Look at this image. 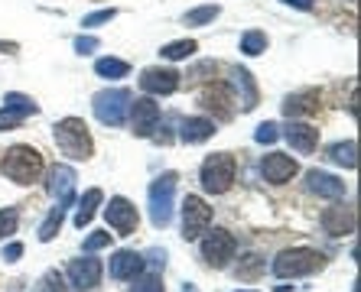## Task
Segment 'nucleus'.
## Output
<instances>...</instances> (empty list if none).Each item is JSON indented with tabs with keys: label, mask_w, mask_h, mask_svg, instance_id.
I'll return each instance as SVG.
<instances>
[{
	"label": "nucleus",
	"mask_w": 361,
	"mask_h": 292,
	"mask_svg": "<svg viewBox=\"0 0 361 292\" xmlns=\"http://www.w3.org/2000/svg\"><path fill=\"white\" fill-rule=\"evenodd\" d=\"M0 172L17 185H33L42 175V153L33 150V146L17 143V146H10V150L4 153V159H0Z\"/></svg>",
	"instance_id": "nucleus-1"
},
{
	"label": "nucleus",
	"mask_w": 361,
	"mask_h": 292,
	"mask_svg": "<svg viewBox=\"0 0 361 292\" xmlns=\"http://www.w3.org/2000/svg\"><path fill=\"white\" fill-rule=\"evenodd\" d=\"M52 130H56V146H59L68 159L82 163V159L92 156V134H88L85 120H78V117H66V120H59Z\"/></svg>",
	"instance_id": "nucleus-2"
},
{
	"label": "nucleus",
	"mask_w": 361,
	"mask_h": 292,
	"mask_svg": "<svg viewBox=\"0 0 361 292\" xmlns=\"http://www.w3.org/2000/svg\"><path fill=\"white\" fill-rule=\"evenodd\" d=\"M235 172H238L235 156L231 153H215V156H209L202 163L199 182L209 195H225L231 189V182H235Z\"/></svg>",
	"instance_id": "nucleus-3"
},
{
	"label": "nucleus",
	"mask_w": 361,
	"mask_h": 292,
	"mask_svg": "<svg viewBox=\"0 0 361 292\" xmlns=\"http://www.w3.org/2000/svg\"><path fill=\"white\" fill-rule=\"evenodd\" d=\"M322 253L310 250V247H293V250H283L277 260H274V276L280 279H300V276H310L322 267Z\"/></svg>",
	"instance_id": "nucleus-4"
},
{
	"label": "nucleus",
	"mask_w": 361,
	"mask_h": 292,
	"mask_svg": "<svg viewBox=\"0 0 361 292\" xmlns=\"http://www.w3.org/2000/svg\"><path fill=\"white\" fill-rule=\"evenodd\" d=\"M130 91L127 88H104L92 98L94 117H98L104 127H121L127 120V110H130Z\"/></svg>",
	"instance_id": "nucleus-5"
},
{
	"label": "nucleus",
	"mask_w": 361,
	"mask_h": 292,
	"mask_svg": "<svg viewBox=\"0 0 361 292\" xmlns=\"http://www.w3.org/2000/svg\"><path fill=\"white\" fill-rule=\"evenodd\" d=\"M176 172H163L160 179H153L147 201H150V221L153 227H166L173 221V195H176Z\"/></svg>",
	"instance_id": "nucleus-6"
},
{
	"label": "nucleus",
	"mask_w": 361,
	"mask_h": 292,
	"mask_svg": "<svg viewBox=\"0 0 361 292\" xmlns=\"http://www.w3.org/2000/svg\"><path fill=\"white\" fill-rule=\"evenodd\" d=\"M235 250H238V241L228 231H221V227L205 231V237H202V260L215 269L228 267V260L235 257Z\"/></svg>",
	"instance_id": "nucleus-7"
},
{
	"label": "nucleus",
	"mask_w": 361,
	"mask_h": 292,
	"mask_svg": "<svg viewBox=\"0 0 361 292\" xmlns=\"http://www.w3.org/2000/svg\"><path fill=\"white\" fill-rule=\"evenodd\" d=\"M212 224V208L199 195H185L183 201V237L185 241H199Z\"/></svg>",
	"instance_id": "nucleus-8"
},
{
	"label": "nucleus",
	"mask_w": 361,
	"mask_h": 292,
	"mask_svg": "<svg viewBox=\"0 0 361 292\" xmlns=\"http://www.w3.org/2000/svg\"><path fill=\"white\" fill-rule=\"evenodd\" d=\"M130 124H134V134L137 137H153L157 124H160V104L153 98H137L130 101Z\"/></svg>",
	"instance_id": "nucleus-9"
},
{
	"label": "nucleus",
	"mask_w": 361,
	"mask_h": 292,
	"mask_svg": "<svg viewBox=\"0 0 361 292\" xmlns=\"http://www.w3.org/2000/svg\"><path fill=\"white\" fill-rule=\"evenodd\" d=\"M104 217H108V224L118 231V237H130V234L137 231V208L124 195L111 198V205L104 208Z\"/></svg>",
	"instance_id": "nucleus-10"
},
{
	"label": "nucleus",
	"mask_w": 361,
	"mask_h": 292,
	"mask_svg": "<svg viewBox=\"0 0 361 292\" xmlns=\"http://www.w3.org/2000/svg\"><path fill=\"white\" fill-rule=\"evenodd\" d=\"M296 159L293 156H286V153H267V156L261 159V175L267 179V182H274V185H283V182H290L296 175Z\"/></svg>",
	"instance_id": "nucleus-11"
},
{
	"label": "nucleus",
	"mask_w": 361,
	"mask_h": 292,
	"mask_svg": "<svg viewBox=\"0 0 361 292\" xmlns=\"http://www.w3.org/2000/svg\"><path fill=\"white\" fill-rule=\"evenodd\" d=\"M98 279H101V263L94 257H82V260H72V263H68V283L75 286L78 292L94 289Z\"/></svg>",
	"instance_id": "nucleus-12"
},
{
	"label": "nucleus",
	"mask_w": 361,
	"mask_h": 292,
	"mask_svg": "<svg viewBox=\"0 0 361 292\" xmlns=\"http://www.w3.org/2000/svg\"><path fill=\"white\" fill-rule=\"evenodd\" d=\"M286 143L293 146L296 153H302V156H310V153H316V146H319V130L310 124H300V120H290L283 130Z\"/></svg>",
	"instance_id": "nucleus-13"
},
{
	"label": "nucleus",
	"mask_w": 361,
	"mask_h": 292,
	"mask_svg": "<svg viewBox=\"0 0 361 292\" xmlns=\"http://www.w3.org/2000/svg\"><path fill=\"white\" fill-rule=\"evenodd\" d=\"M140 88L147 94H173L179 88V72H173V68H147L140 75Z\"/></svg>",
	"instance_id": "nucleus-14"
},
{
	"label": "nucleus",
	"mask_w": 361,
	"mask_h": 292,
	"mask_svg": "<svg viewBox=\"0 0 361 292\" xmlns=\"http://www.w3.org/2000/svg\"><path fill=\"white\" fill-rule=\"evenodd\" d=\"M306 185H310V192H316L319 198L338 201L345 195V182H342V179H338V175H332V172H319V169H312V172L306 175Z\"/></svg>",
	"instance_id": "nucleus-15"
},
{
	"label": "nucleus",
	"mask_w": 361,
	"mask_h": 292,
	"mask_svg": "<svg viewBox=\"0 0 361 292\" xmlns=\"http://www.w3.org/2000/svg\"><path fill=\"white\" fill-rule=\"evenodd\" d=\"M322 227H326L329 237H345V234L355 231V211L345 208V205H332L322 215Z\"/></svg>",
	"instance_id": "nucleus-16"
},
{
	"label": "nucleus",
	"mask_w": 361,
	"mask_h": 292,
	"mask_svg": "<svg viewBox=\"0 0 361 292\" xmlns=\"http://www.w3.org/2000/svg\"><path fill=\"white\" fill-rule=\"evenodd\" d=\"M140 273H143V253L118 250L111 257V276H114V279H137Z\"/></svg>",
	"instance_id": "nucleus-17"
},
{
	"label": "nucleus",
	"mask_w": 361,
	"mask_h": 292,
	"mask_svg": "<svg viewBox=\"0 0 361 292\" xmlns=\"http://www.w3.org/2000/svg\"><path fill=\"white\" fill-rule=\"evenodd\" d=\"M316 110H319V91H300L283 101V114L290 117V120L302 117V114H316Z\"/></svg>",
	"instance_id": "nucleus-18"
},
{
	"label": "nucleus",
	"mask_w": 361,
	"mask_h": 292,
	"mask_svg": "<svg viewBox=\"0 0 361 292\" xmlns=\"http://www.w3.org/2000/svg\"><path fill=\"white\" fill-rule=\"evenodd\" d=\"M212 134H215V124H212L209 117H189V120H183L179 140L183 143H205Z\"/></svg>",
	"instance_id": "nucleus-19"
},
{
	"label": "nucleus",
	"mask_w": 361,
	"mask_h": 292,
	"mask_svg": "<svg viewBox=\"0 0 361 292\" xmlns=\"http://www.w3.org/2000/svg\"><path fill=\"white\" fill-rule=\"evenodd\" d=\"M68 205H72V195L68 198H59V205L49 211V217L42 221V227H39V241L42 243H49V241H56V234L62 231V224H66V211H68Z\"/></svg>",
	"instance_id": "nucleus-20"
},
{
	"label": "nucleus",
	"mask_w": 361,
	"mask_h": 292,
	"mask_svg": "<svg viewBox=\"0 0 361 292\" xmlns=\"http://www.w3.org/2000/svg\"><path fill=\"white\" fill-rule=\"evenodd\" d=\"M72 189H75V169L72 166H56L52 169L49 172V195H56V198H68Z\"/></svg>",
	"instance_id": "nucleus-21"
},
{
	"label": "nucleus",
	"mask_w": 361,
	"mask_h": 292,
	"mask_svg": "<svg viewBox=\"0 0 361 292\" xmlns=\"http://www.w3.org/2000/svg\"><path fill=\"white\" fill-rule=\"evenodd\" d=\"M235 88H238V94H241V108L244 110H254V108H257V88H254L251 72L235 68Z\"/></svg>",
	"instance_id": "nucleus-22"
},
{
	"label": "nucleus",
	"mask_w": 361,
	"mask_h": 292,
	"mask_svg": "<svg viewBox=\"0 0 361 292\" xmlns=\"http://www.w3.org/2000/svg\"><path fill=\"white\" fill-rule=\"evenodd\" d=\"M101 201H104V195H101V189H88V192L82 195V201H78V211H75V227H85V224H88V221H92Z\"/></svg>",
	"instance_id": "nucleus-23"
},
{
	"label": "nucleus",
	"mask_w": 361,
	"mask_h": 292,
	"mask_svg": "<svg viewBox=\"0 0 361 292\" xmlns=\"http://www.w3.org/2000/svg\"><path fill=\"white\" fill-rule=\"evenodd\" d=\"M329 156L336 159L338 166H345V169H355V166H358V146H355V140H345V143L329 146Z\"/></svg>",
	"instance_id": "nucleus-24"
},
{
	"label": "nucleus",
	"mask_w": 361,
	"mask_h": 292,
	"mask_svg": "<svg viewBox=\"0 0 361 292\" xmlns=\"http://www.w3.org/2000/svg\"><path fill=\"white\" fill-rule=\"evenodd\" d=\"M94 72H98L101 78H111V82H118V78H127L130 65H127L124 58H98V62H94Z\"/></svg>",
	"instance_id": "nucleus-25"
},
{
	"label": "nucleus",
	"mask_w": 361,
	"mask_h": 292,
	"mask_svg": "<svg viewBox=\"0 0 361 292\" xmlns=\"http://www.w3.org/2000/svg\"><path fill=\"white\" fill-rule=\"evenodd\" d=\"M192 52H199V42L195 39H176V42H169V46H163L160 56L169 58V62H179V58H189Z\"/></svg>",
	"instance_id": "nucleus-26"
},
{
	"label": "nucleus",
	"mask_w": 361,
	"mask_h": 292,
	"mask_svg": "<svg viewBox=\"0 0 361 292\" xmlns=\"http://www.w3.org/2000/svg\"><path fill=\"white\" fill-rule=\"evenodd\" d=\"M4 108L17 110V114H23V117L39 114V104H36V101L30 98V94H20V91H10L7 98H4Z\"/></svg>",
	"instance_id": "nucleus-27"
},
{
	"label": "nucleus",
	"mask_w": 361,
	"mask_h": 292,
	"mask_svg": "<svg viewBox=\"0 0 361 292\" xmlns=\"http://www.w3.org/2000/svg\"><path fill=\"white\" fill-rule=\"evenodd\" d=\"M219 13H221L219 4H209V7H195V10H189V13L183 17V23H185V26H209L212 20L219 17Z\"/></svg>",
	"instance_id": "nucleus-28"
},
{
	"label": "nucleus",
	"mask_w": 361,
	"mask_h": 292,
	"mask_svg": "<svg viewBox=\"0 0 361 292\" xmlns=\"http://www.w3.org/2000/svg\"><path fill=\"white\" fill-rule=\"evenodd\" d=\"M241 52L244 56H261V52H267V36H264L261 30H247V33L241 36Z\"/></svg>",
	"instance_id": "nucleus-29"
},
{
	"label": "nucleus",
	"mask_w": 361,
	"mask_h": 292,
	"mask_svg": "<svg viewBox=\"0 0 361 292\" xmlns=\"http://www.w3.org/2000/svg\"><path fill=\"white\" fill-rule=\"evenodd\" d=\"M111 243V234L108 231H92L85 237V253H94V250H104Z\"/></svg>",
	"instance_id": "nucleus-30"
},
{
	"label": "nucleus",
	"mask_w": 361,
	"mask_h": 292,
	"mask_svg": "<svg viewBox=\"0 0 361 292\" xmlns=\"http://www.w3.org/2000/svg\"><path fill=\"white\" fill-rule=\"evenodd\" d=\"M17 224H20V217H17V211H13V208L0 211V241H4V237H10V234H17Z\"/></svg>",
	"instance_id": "nucleus-31"
},
{
	"label": "nucleus",
	"mask_w": 361,
	"mask_h": 292,
	"mask_svg": "<svg viewBox=\"0 0 361 292\" xmlns=\"http://www.w3.org/2000/svg\"><path fill=\"white\" fill-rule=\"evenodd\" d=\"M130 292H163V279L157 273L150 276H137V286Z\"/></svg>",
	"instance_id": "nucleus-32"
},
{
	"label": "nucleus",
	"mask_w": 361,
	"mask_h": 292,
	"mask_svg": "<svg viewBox=\"0 0 361 292\" xmlns=\"http://www.w3.org/2000/svg\"><path fill=\"white\" fill-rule=\"evenodd\" d=\"M118 17V10L111 7V10H98V13H92V17H85L82 26L85 30H92V26H101V23H111V20Z\"/></svg>",
	"instance_id": "nucleus-33"
},
{
	"label": "nucleus",
	"mask_w": 361,
	"mask_h": 292,
	"mask_svg": "<svg viewBox=\"0 0 361 292\" xmlns=\"http://www.w3.org/2000/svg\"><path fill=\"white\" fill-rule=\"evenodd\" d=\"M277 137H280V127H277V124H270V120H264V124L257 127L254 140H257V143H274Z\"/></svg>",
	"instance_id": "nucleus-34"
},
{
	"label": "nucleus",
	"mask_w": 361,
	"mask_h": 292,
	"mask_svg": "<svg viewBox=\"0 0 361 292\" xmlns=\"http://www.w3.org/2000/svg\"><path fill=\"white\" fill-rule=\"evenodd\" d=\"M20 124H23V114H17V110H10V108H0V130H13Z\"/></svg>",
	"instance_id": "nucleus-35"
},
{
	"label": "nucleus",
	"mask_w": 361,
	"mask_h": 292,
	"mask_svg": "<svg viewBox=\"0 0 361 292\" xmlns=\"http://www.w3.org/2000/svg\"><path fill=\"white\" fill-rule=\"evenodd\" d=\"M98 49V39L94 36H78L75 39V52H82V56H88V52Z\"/></svg>",
	"instance_id": "nucleus-36"
},
{
	"label": "nucleus",
	"mask_w": 361,
	"mask_h": 292,
	"mask_svg": "<svg viewBox=\"0 0 361 292\" xmlns=\"http://www.w3.org/2000/svg\"><path fill=\"white\" fill-rule=\"evenodd\" d=\"M42 289L39 292H62L59 289V286H62V279H59V273H46V276H42Z\"/></svg>",
	"instance_id": "nucleus-37"
},
{
	"label": "nucleus",
	"mask_w": 361,
	"mask_h": 292,
	"mask_svg": "<svg viewBox=\"0 0 361 292\" xmlns=\"http://www.w3.org/2000/svg\"><path fill=\"white\" fill-rule=\"evenodd\" d=\"M20 257H23V243H10V247H4V260H7V263H17Z\"/></svg>",
	"instance_id": "nucleus-38"
},
{
	"label": "nucleus",
	"mask_w": 361,
	"mask_h": 292,
	"mask_svg": "<svg viewBox=\"0 0 361 292\" xmlns=\"http://www.w3.org/2000/svg\"><path fill=\"white\" fill-rule=\"evenodd\" d=\"M280 4H286V7H296V10H312V4H316V0H280Z\"/></svg>",
	"instance_id": "nucleus-39"
}]
</instances>
